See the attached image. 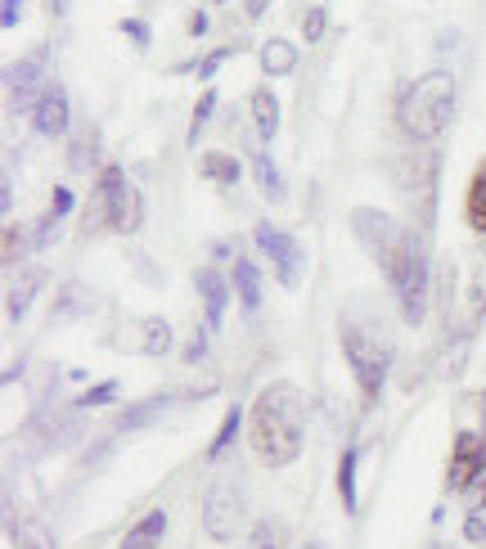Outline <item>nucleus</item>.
Returning a JSON list of instances; mask_svg holds the SVG:
<instances>
[{
    "instance_id": "nucleus-1",
    "label": "nucleus",
    "mask_w": 486,
    "mask_h": 549,
    "mask_svg": "<svg viewBox=\"0 0 486 549\" xmlns=\"http://www.w3.org/2000/svg\"><path fill=\"white\" fill-rule=\"evenodd\" d=\"M248 441L252 455L266 468H288L297 455H302L306 441V396L297 383L279 378V383H266L252 401L248 414Z\"/></svg>"
},
{
    "instance_id": "nucleus-2",
    "label": "nucleus",
    "mask_w": 486,
    "mask_h": 549,
    "mask_svg": "<svg viewBox=\"0 0 486 549\" xmlns=\"http://www.w3.org/2000/svg\"><path fill=\"white\" fill-rule=\"evenodd\" d=\"M455 117V77L450 72H423L396 99V122L410 140H437Z\"/></svg>"
},
{
    "instance_id": "nucleus-3",
    "label": "nucleus",
    "mask_w": 486,
    "mask_h": 549,
    "mask_svg": "<svg viewBox=\"0 0 486 549\" xmlns=\"http://www.w3.org/2000/svg\"><path fill=\"white\" fill-rule=\"evenodd\" d=\"M338 338H342V356H347L351 374H356L360 396H365V405H374L383 396L387 369H392V338L374 320H347V315L338 324Z\"/></svg>"
},
{
    "instance_id": "nucleus-4",
    "label": "nucleus",
    "mask_w": 486,
    "mask_h": 549,
    "mask_svg": "<svg viewBox=\"0 0 486 549\" xmlns=\"http://www.w3.org/2000/svg\"><path fill=\"white\" fill-rule=\"evenodd\" d=\"M387 284H392L396 302H401V320L419 324L428 315V248L414 230H405L401 248L392 252V261L383 266Z\"/></svg>"
},
{
    "instance_id": "nucleus-5",
    "label": "nucleus",
    "mask_w": 486,
    "mask_h": 549,
    "mask_svg": "<svg viewBox=\"0 0 486 549\" xmlns=\"http://www.w3.org/2000/svg\"><path fill=\"white\" fill-rule=\"evenodd\" d=\"M144 221V203H140V189L126 180V171L117 167V162H108L104 171H99V185L95 194H90V207H86V225L95 230V225H108V230L117 234H135Z\"/></svg>"
},
{
    "instance_id": "nucleus-6",
    "label": "nucleus",
    "mask_w": 486,
    "mask_h": 549,
    "mask_svg": "<svg viewBox=\"0 0 486 549\" xmlns=\"http://www.w3.org/2000/svg\"><path fill=\"white\" fill-rule=\"evenodd\" d=\"M351 230H356L360 248L378 261V270L392 261V252L401 248V239H405V225L392 221L387 212H378V207H356V212H351Z\"/></svg>"
},
{
    "instance_id": "nucleus-7",
    "label": "nucleus",
    "mask_w": 486,
    "mask_h": 549,
    "mask_svg": "<svg viewBox=\"0 0 486 549\" xmlns=\"http://www.w3.org/2000/svg\"><path fill=\"white\" fill-rule=\"evenodd\" d=\"M239 522H243V500H239V486L225 477V482H212V491L203 495V527L212 540H234L239 536Z\"/></svg>"
},
{
    "instance_id": "nucleus-8",
    "label": "nucleus",
    "mask_w": 486,
    "mask_h": 549,
    "mask_svg": "<svg viewBox=\"0 0 486 549\" xmlns=\"http://www.w3.org/2000/svg\"><path fill=\"white\" fill-rule=\"evenodd\" d=\"M482 473H486V437L482 432H459L455 450H450V464H446V486L450 491H464Z\"/></svg>"
},
{
    "instance_id": "nucleus-9",
    "label": "nucleus",
    "mask_w": 486,
    "mask_h": 549,
    "mask_svg": "<svg viewBox=\"0 0 486 549\" xmlns=\"http://www.w3.org/2000/svg\"><path fill=\"white\" fill-rule=\"evenodd\" d=\"M257 248L266 252L270 261H275L279 284L293 288V284H297V266H302V248H297L293 234H288V230H275L270 221H261V225H257Z\"/></svg>"
},
{
    "instance_id": "nucleus-10",
    "label": "nucleus",
    "mask_w": 486,
    "mask_h": 549,
    "mask_svg": "<svg viewBox=\"0 0 486 549\" xmlns=\"http://www.w3.org/2000/svg\"><path fill=\"white\" fill-rule=\"evenodd\" d=\"M32 122L41 135H63L68 131V90L59 81H41V95L32 104Z\"/></svg>"
},
{
    "instance_id": "nucleus-11",
    "label": "nucleus",
    "mask_w": 486,
    "mask_h": 549,
    "mask_svg": "<svg viewBox=\"0 0 486 549\" xmlns=\"http://www.w3.org/2000/svg\"><path fill=\"white\" fill-rule=\"evenodd\" d=\"M126 351H144V356H162L171 347V324L149 315V320H131L126 324V342H117Z\"/></svg>"
},
{
    "instance_id": "nucleus-12",
    "label": "nucleus",
    "mask_w": 486,
    "mask_h": 549,
    "mask_svg": "<svg viewBox=\"0 0 486 549\" xmlns=\"http://www.w3.org/2000/svg\"><path fill=\"white\" fill-rule=\"evenodd\" d=\"M194 284H198V293H203V306H207V329H221L225 306H230V288H225V279L216 275V266H198Z\"/></svg>"
},
{
    "instance_id": "nucleus-13",
    "label": "nucleus",
    "mask_w": 486,
    "mask_h": 549,
    "mask_svg": "<svg viewBox=\"0 0 486 549\" xmlns=\"http://www.w3.org/2000/svg\"><path fill=\"white\" fill-rule=\"evenodd\" d=\"M167 509H149L140 522H131V531L122 536V545L117 549H158L162 536H167Z\"/></svg>"
},
{
    "instance_id": "nucleus-14",
    "label": "nucleus",
    "mask_w": 486,
    "mask_h": 549,
    "mask_svg": "<svg viewBox=\"0 0 486 549\" xmlns=\"http://www.w3.org/2000/svg\"><path fill=\"white\" fill-rule=\"evenodd\" d=\"M41 63H45V54H32V59H23V63H14V68H9V95L14 99H23V104H36V95H41V90H36V77H41Z\"/></svg>"
},
{
    "instance_id": "nucleus-15",
    "label": "nucleus",
    "mask_w": 486,
    "mask_h": 549,
    "mask_svg": "<svg viewBox=\"0 0 486 549\" xmlns=\"http://www.w3.org/2000/svg\"><path fill=\"white\" fill-rule=\"evenodd\" d=\"M252 126H257L261 140H275V131H279V99H275V90H270V86L252 90Z\"/></svg>"
},
{
    "instance_id": "nucleus-16",
    "label": "nucleus",
    "mask_w": 486,
    "mask_h": 549,
    "mask_svg": "<svg viewBox=\"0 0 486 549\" xmlns=\"http://www.w3.org/2000/svg\"><path fill=\"white\" fill-rule=\"evenodd\" d=\"M230 279H234V293H239L243 311H257V306H261V275H257V266H252L248 257H234Z\"/></svg>"
},
{
    "instance_id": "nucleus-17",
    "label": "nucleus",
    "mask_w": 486,
    "mask_h": 549,
    "mask_svg": "<svg viewBox=\"0 0 486 549\" xmlns=\"http://www.w3.org/2000/svg\"><path fill=\"white\" fill-rule=\"evenodd\" d=\"M198 171H203V180H212V185H239V158H234V153H203V158H198Z\"/></svg>"
},
{
    "instance_id": "nucleus-18",
    "label": "nucleus",
    "mask_w": 486,
    "mask_h": 549,
    "mask_svg": "<svg viewBox=\"0 0 486 549\" xmlns=\"http://www.w3.org/2000/svg\"><path fill=\"white\" fill-rule=\"evenodd\" d=\"M297 68V50H293V41H266L261 45V72L266 77H288V72Z\"/></svg>"
},
{
    "instance_id": "nucleus-19",
    "label": "nucleus",
    "mask_w": 486,
    "mask_h": 549,
    "mask_svg": "<svg viewBox=\"0 0 486 549\" xmlns=\"http://www.w3.org/2000/svg\"><path fill=\"white\" fill-rule=\"evenodd\" d=\"M464 216H468V225H473L477 234H486V162H482V167L473 171V180H468Z\"/></svg>"
},
{
    "instance_id": "nucleus-20",
    "label": "nucleus",
    "mask_w": 486,
    "mask_h": 549,
    "mask_svg": "<svg viewBox=\"0 0 486 549\" xmlns=\"http://www.w3.org/2000/svg\"><path fill=\"white\" fill-rule=\"evenodd\" d=\"M9 536H14V549H54L50 531L41 522H27V518H14L9 522Z\"/></svg>"
},
{
    "instance_id": "nucleus-21",
    "label": "nucleus",
    "mask_w": 486,
    "mask_h": 549,
    "mask_svg": "<svg viewBox=\"0 0 486 549\" xmlns=\"http://www.w3.org/2000/svg\"><path fill=\"white\" fill-rule=\"evenodd\" d=\"M338 495L347 504V513H356V450H342L338 459Z\"/></svg>"
},
{
    "instance_id": "nucleus-22",
    "label": "nucleus",
    "mask_w": 486,
    "mask_h": 549,
    "mask_svg": "<svg viewBox=\"0 0 486 549\" xmlns=\"http://www.w3.org/2000/svg\"><path fill=\"white\" fill-rule=\"evenodd\" d=\"M239 419H243V410H239V405H230L225 419H221V428H216V437H212V446H207V459H221L225 450H230L234 432H239Z\"/></svg>"
},
{
    "instance_id": "nucleus-23",
    "label": "nucleus",
    "mask_w": 486,
    "mask_h": 549,
    "mask_svg": "<svg viewBox=\"0 0 486 549\" xmlns=\"http://www.w3.org/2000/svg\"><path fill=\"white\" fill-rule=\"evenodd\" d=\"M257 180H261V194L270 198V203H275V198H284V176H279L275 171V162H270V153H257Z\"/></svg>"
},
{
    "instance_id": "nucleus-24",
    "label": "nucleus",
    "mask_w": 486,
    "mask_h": 549,
    "mask_svg": "<svg viewBox=\"0 0 486 549\" xmlns=\"http://www.w3.org/2000/svg\"><path fill=\"white\" fill-rule=\"evenodd\" d=\"M158 405H171V396H149V401L131 405V414H122V423H117V428H140L144 419H153V414H158Z\"/></svg>"
},
{
    "instance_id": "nucleus-25",
    "label": "nucleus",
    "mask_w": 486,
    "mask_h": 549,
    "mask_svg": "<svg viewBox=\"0 0 486 549\" xmlns=\"http://www.w3.org/2000/svg\"><path fill=\"white\" fill-rule=\"evenodd\" d=\"M212 108H216V90L207 86L203 99L194 104V122H189V144H198V135H203V126H207V117H212Z\"/></svg>"
},
{
    "instance_id": "nucleus-26",
    "label": "nucleus",
    "mask_w": 486,
    "mask_h": 549,
    "mask_svg": "<svg viewBox=\"0 0 486 549\" xmlns=\"http://www.w3.org/2000/svg\"><path fill=\"white\" fill-rule=\"evenodd\" d=\"M108 401H117V383H99V387H90V392H81V396H77V410H90V405H108Z\"/></svg>"
},
{
    "instance_id": "nucleus-27",
    "label": "nucleus",
    "mask_w": 486,
    "mask_h": 549,
    "mask_svg": "<svg viewBox=\"0 0 486 549\" xmlns=\"http://www.w3.org/2000/svg\"><path fill=\"white\" fill-rule=\"evenodd\" d=\"M243 549H284L279 545V531L270 527V522H257V527H252V536H248V545Z\"/></svg>"
},
{
    "instance_id": "nucleus-28",
    "label": "nucleus",
    "mask_w": 486,
    "mask_h": 549,
    "mask_svg": "<svg viewBox=\"0 0 486 549\" xmlns=\"http://www.w3.org/2000/svg\"><path fill=\"white\" fill-rule=\"evenodd\" d=\"M230 54H234V50H230V45H221V50H212V54H207V59H198V63H194L198 81H212V77H216V68H221V63H225V59H230Z\"/></svg>"
},
{
    "instance_id": "nucleus-29",
    "label": "nucleus",
    "mask_w": 486,
    "mask_h": 549,
    "mask_svg": "<svg viewBox=\"0 0 486 549\" xmlns=\"http://www.w3.org/2000/svg\"><path fill=\"white\" fill-rule=\"evenodd\" d=\"M324 27H329V14H324L320 5H315V9H306V18H302V36H306V41H320V36H324Z\"/></svg>"
},
{
    "instance_id": "nucleus-30",
    "label": "nucleus",
    "mask_w": 486,
    "mask_h": 549,
    "mask_svg": "<svg viewBox=\"0 0 486 549\" xmlns=\"http://www.w3.org/2000/svg\"><path fill=\"white\" fill-rule=\"evenodd\" d=\"M117 27H122V32H126V36H131V41H135V45H140V50H149L153 32H149V23H144V18H122V23H117Z\"/></svg>"
},
{
    "instance_id": "nucleus-31",
    "label": "nucleus",
    "mask_w": 486,
    "mask_h": 549,
    "mask_svg": "<svg viewBox=\"0 0 486 549\" xmlns=\"http://www.w3.org/2000/svg\"><path fill=\"white\" fill-rule=\"evenodd\" d=\"M464 509L468 513H486V473L473 486H464Z\"/></svg>"
},
{
    "instance_id": "nucleus-32",
    "label": "nucleus",
    "mask_w": 486,
    "mask_h": 549,
    "mask_svg": "<svg viewBox=\"0 0 486 549\" xmlns=\"http://www.w3.org/2000/svg\"><path fill=\"white\" fill-rule=\"evenodd\" d=\"M36 284H41V275H32V279H27L23 288H14V293H9V315H14V320H18V315L27 311V297L36 293Z\"/></svg>"
},
{
    "instance_id": "nucleus-33",
    "label": "nucleus",
    "mask_w": 486,
    "mask_h": 549,
    "mask_svg": "<svg viewBox=\"0 0 486 549\" xmlns=\"http://www.w3.org/2000/svg\"><path fill=\"white\" fill-rule=\"evenodd\" d=\"M18 234H23V225H9L5 230V266H18Z\"/></svg>"
},
{
    "instance_id": "nucleus-34",
    "label": "nucleus",
    "mask_w": 486,
    "mask_h": 549,
    "mask_svg": "<svg viewBox=\"0 0 486 549\" xmlns=\"http://www.w3.org/2000/svg\"><path fill=\"white\" fill-rule=\"evenodd\" d=\"M23 14H27V0H5V14H0V23H5V27H14Z\"/></svg>"
},
{
    "instance_id": "nucleus-35",
    "label": "nucleus",
    "mask_w": 486,
    "mask_h": 549,
    "mask_svg": "<svg viewBox=\"0 0 486 549\" xmlns=\"http://www.w3.org/2000/svg\"><path fill=\"white\" fill-rule=\"evenodd\" d=\"M464 536H468V540H486V513H468Z\"/></svg>"
},
{
    "instance_id": "nucleus-36",
    "label": "nucleus",
    "mask_w": 486,
    "mask_h": 549,
    "mask_svg": "<svg viewBox=\"0 0 486 549\" xmlns=\"http://www.w3.org/2000/svg\"><path fill=\"white\" fill-rule=\"evenodd\" d=\"M266 5H270V0H243V14H248V18H261V14H266Z\"/></svg>"
},
{
    "instance_id": "nucleus-37",
    "label": "nucleus",
    "mask_w": 486,
    "mask_h": 549,
    "mask_svg": "<svg viewBox=\"0 0 486 549\" xmlns=\"http://www.w3.org/2000/svg\"><path fill=\"white\" fill-rule=\"evenodd\" d=\"M189 32L203 36V32H207V14H194V18H189Z\"/></svg>"
},
{
    "instance_id": "nucleus-38",
    "label": "nucleus",
    "mask_w": 486,
    "mask_h": 549,
    "mask_svg": "<svg viewBox=\"0 0 486 549\" xmlns=\"http://www.w3.org/2000/svg\"><path fill=\"white\" fill-rule=\"evenodd\" d=\"M68 9V0H50V14H63Z\"/></svg>"
}]
</instances>
